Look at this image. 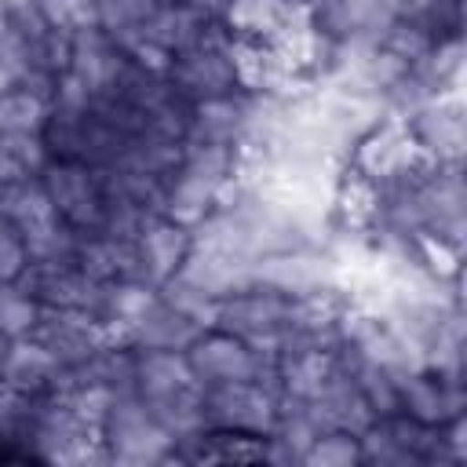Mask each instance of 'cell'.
Listing matches in <instances>:
<instances>
[{
	"instance_id": "1",
	"label": "cell",
	"mask_w": 467,
	"mask_h": 467,
	"mask_svg": "<svg viewBox=\"0 0 467 467\" xmlns=\"http://www.w3.org/2000/svg\"><path fill=\"white\" fill-rule=\"evenodd\" d=\"M212 325H223L241 339L255 343L259 350L274 354L296 332V296L252 277L248 285L234 288L215 303Z\"/></svg>"
},
{
	"instance_id": "2",
	"label": "cell",
	"mask_w": 467,
	"mask_h": 467,
	"mask_svg": "<svg viewBox=\"0 0 467 467\" xmlns=\"http://www.w3.org/2000/svg\"><path fill=\"white\" fill-rule=\"evenodd\" d=\"M164 77H168V84L175 88V95L186 106L241 91L237 66H234V47H230V33L223 26L208 29L201 40L186 44L182 51H175L164 62Z\"/></svg>"
},
{
	"instance_id": "3",
	"label": "cell",
	"mask_w": 467,
	"mask_h": 467,
	"mask_svg": "<svg viewBox=\"0 0 467 467\" xmlns=\"http://www.w3.org/2000/svg\"><path fill=\"white\" fill-rule=\"evenodd\" d=\"M99 434L106 460L113 463H168L175 449V434L128 390L113 394Z\"/></svg>"
},
{
	"instance_id": "4",
	"label": "cell",
	"mask_w": 467,
	"mask_h": 467,
	"mask_svg": "<svg viewBox=\"0 0 467 467\" xmlns=\"http://www.w3.org/2000/svg\"><path fill=\"white\" fill-rule=\"evenodd\" d=\"M197 387H226V383H248L270 376V354L255 343L241 339L237 332L223 325H204L193 343L182 350Z\"/></svg>"
},
{
	"instance_id": "5",
	"label": "cell",
	"mask_w": 467,
	"mask_h": 467,
	"mask_svg": "<svg viewBox=\"0 0 467 467\" xmlns=\"http://www.w3.org/2000/svg\"><path fill=\"white\" fill-rule=\"evenodd\" d=\"M398 117L427 161H434V164H460L463 161L467 128H463V106H460L456 91L416 99L412 106L398 109Z\"/></svg>"
},
{
	"instance_id": "6",
	"label": "cell",
	"mask_w": 467,
	"mask_h": 467,
	"mask_svg": "<svg viewBox=\"0 0 467 467\" xmlns=\"http://www.w3.org/2000/svg\"><path fill=\"white\" fill-rule=\"evenodd\" d=\"M131 252H135L139 281L164 288L186 266V259L193 252V230L161 212H150V215H142V223L131 234Z\"/></svg>"
},
{
	"instance_id": "7",
	"label": "cell",
	"mask_w": 467,
	"mask_h": 467,
	"mask_svg": "<svg viewBox=\"0 0 467 467\" xmlns=\"http://www.w3.org/2000/svg\"><path fill=\"white\" fill-rule=\"evenodd\" d=\"M58 379H62V365L36 336L4 343V350H0V387L4 390L26 394V398H44L58 387Z\"/></svg>"
},
{
	"instance_id": "8",
	"label": "cell",
	"mask_w": 467,
	"mask_h": 467,
	"mask_svg": "<svg viewBox=\"0 0 467 467\" xmlns=\"http://www.w3.org/2000/svg\"><path fill=\"white\" fill-rule=\"evenodd\" d=\"M58 88L40 80H4L0 84V131H33L40 135Z\"/></svg>"
},
{
	"instance_id": "9",
	"label": "cell",
	"mask_w": 467,
	"mask_h": 467,
	"mask_svg": "<svg viewBox=\"0 0 467 467\" xmlns=\"http://www.w3.org/2000/svg\"><path fill=\"white\" fill-rule=\"evenodd\" d=\"M164 0H88V26L113 36L117 44H135Z\"/></svg>"
},
{
	"instance_id": "10",
	"label": "cell",
	"mask_w": 467,
	"mask_h": 467,
	"mask_svg": "<svg viewBox=\"0 0 467 467\" xmlns=\"http://www.w3.org/2000/svg\"><path fill=\"white\" fill-rule=\"evenodd\" d=\"M47 164V146L33 131H0V190L15 182L40 179Z\"/></svg>"
},
{
	"instance_id": "11",
	"label": "cell",
	"mask_w": 467,
	"mask_h": 467,
	"mask_svg": "<svg viewBox=\"0 0 467 467\" xmlns=\"http://www.w3.org/2000/svg\"><path fill=\"white\" fill-rule=\"evenodd\" d=\"M40 317H44V306L22 281L0 285V339L4 343L33 336Z\"/></svg>"
},
{
	"instance_id": "12",
	"label": "cell",
	"mask_w": 467,
	"mask_h": 467,
	"mask_svg": "<svg viewBox=\"0 0 467 467\" xmlns=\"http://www.w3.org/2000/svg\"><path fill=\"white\" fill-rule=\"evenodd\" d=\"M299 463H321V467H350V463H365V452H361V434L358 431H347V427H325L317 431Z\"/></svg>"
},
{
	"instance_id": "13",
	"label": "cell",
	"mask_w": 467,
	"mask_h": 467,
	"mask_svg": "<svg viewBox=\"0 0 467 467\" xmlns=\"http://www.w3.org/2000/svg\"><path fill=\"white\" fill-rule=\"evenodd\" d=\"M29 263H33V252H29L26 234L15 223H7L0 212V285L22 281L29 274Z\"/></svg>"
}]
</instances>
